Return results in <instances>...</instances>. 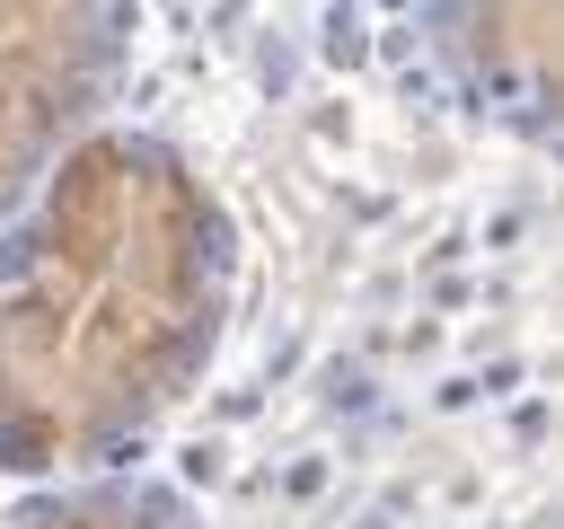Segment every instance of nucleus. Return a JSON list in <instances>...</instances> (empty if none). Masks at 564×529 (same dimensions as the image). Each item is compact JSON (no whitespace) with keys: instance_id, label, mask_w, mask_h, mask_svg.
Segmentation results:
<instances>
[{"instance_id":"nucleus-2","label":"nucleus","mask_w":564,"mask_h":529,"mask_svg":"<svg viewBox=\"0 0 564 529\" xmlns=\"http://www.w3.org/2000/svg\"><path fill=\"white\" fill-rule=\"evenodd\" d=\"M141 0H0V220L132 79Z\"/></svg>"},{"instance_id":"nucleus-1","label":"nucleus","mask_w":564,"mask_h":529,"mask_svg":"<svg viewBox=\"0 0 564 529\" xmlns=\"http://www.w3.org/2000/svg\"><path fill=\"white\" fill-rule=\"evenodd\" d=\"M238 220L212 168L106 115L0 220V476L123 467L220 361Z\"/></svg>"},{"instance_id":"nucleus-4","label":"nucleus","mask_w":564,"mask_h":529,"mask_svg":"<svg viewBox=\"0 0 564 529\" xmlns=\"http://www.w3.org/2000/svg\"><path fill=\"white\" fill-rule=\"evenodd\" d=\"M0 529H203V511L150 476V467H97V476H53V485H18V503L0 511Z\"/></svg>"},{"instance_id":"nucleus-3","label":"nucleus","mask_w":564,"mask_h":529,"mask_svg":"<svg viewBox=\"0 0 564 529\" xmlns=\"http://www.w3.org/2000/svg\"><path fill=\"white\" fill-rule=\"evenodd\" d=\"M414 35L476 123H494L520 150H555V0H414Z\"/></svg>"}]
</instances>
